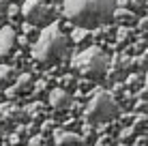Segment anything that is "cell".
Returning <instances> with one entry per match:
<instances>
[{"label":"cell","instance_id":"obj_1","mask_svg":"<svg viewBox=\"0 0 148 146\" xmlns=\"http://www.w3.org/2000/svg\"><path fill=\"white\" fill-rule=\"evenodd\" d=\"M116 11V0H64L62 13L77 28L105 26Z\"/></svg>","mask_w":148,"mask_h":146},{"label":"cell","instance_id":"obj_2","mask_svg":"<svg viewBox=\"0 0 148 146\" xmlns=\"http://www.w3.org/2000/svg\"><path fill=\"white\" fill-rule=\"evenodd\" d=\"M69 43H71V39L62 32L60 24L52 22L39 32V39L34 41L32 47H30V52H32V58L37 60V62L54 64L69 52Z\"/></svg>","mask_w":148,"mask_h":146},{"label":"cell","instance_id":"obj_3","mask_svg":"<svg viewBox=\"0 0 148 146\" xmlns=\"http://www.w3.org/2000/svg\"><path fill=\"white\" fill-rule=\"evenodd\" d=\"M71 67L77 71L84 80H90V82H101V80L108 75L110 71V56L97 45H90V47L82 49L77 56L73 58Z\"/></svg>","mask_w":148,"mask_h":146},{"label":"cell","instance_id":"obj_4","mask_svg":"<svg viewBox=\"0 0 148 146\" xmlns=\"http://www.w3.org/2000/svg\"><path fill=\"white\" fill-rule=\"evenodd\" d=\"M118 112L120 108L114 95L108 90H97L84 110V118L88 125H105L118 116Z\"/></svg>","mask_w":148,"mask_h":146},{"label":"cell","instance_id":"obj_5","mask_svg":"<svg viewBox=\"0 0 148 146\" xmlns=\"http://www.w3.org/2000/svg\"><path fill=\"white\" fill-rule=\"evenodd\" d=\"M19 13L34 28L52 24V17H54V9L49 4H45V0H24V4L19 7Z\"/></svg>","mask_w":148,"mask_h":146},{"label":"cell","instance_id":"obj_6","mask_svg":"<svg viewBox=\"0 0 148 146\" xmlns=\"http://www.w3.org/2000/svg\"><path fill=\"white\" fill-rule=\"evenodd\" d=\"M17 47V32L13 26H2L0 28V58L11 56Z\"/></svg>","mask_w":148,"mask_h":146},{"label":"cell","instance_id":"obj_7","mask_svg":"<svg viewBox=\"0 0 148 146\" xmlns=\"http://www.w3.org/2000/svg\"><path fill=\"white\" fill-rule=\"evenodd\" d=\"M49 105L56 112H64V110H69L73 105V95L67 88H54V90H49Z\"/></svg>","mask_w":148,"mask_h":146},{"label":"cell","instance_id":"obj_8","mask_svg":"<svg viewBox=\"0 0 148 146\" xmlns=\"http://www.w3.org/2000/svg\"><path fill=\"white\" fill-rule=\"evenodd\" d=\"M32 75L30 73H19L17 77H15V82H13V86L9 88V95H26L32 90Z\"/></svg>","mask_w":148,"mask_h":146},{"label":"cell","instance_id":"obj_9","mask_svg":"<svg viewBox=\"0 0 148 146\" xmlns=\"http://www.w3.org/2000/svg\"><path fill=\"white\" fill-rule=\"evenodd\" d=\"M54 142H56V146H84L82 144V135L75 131H56Z\"/></svg>","mask_w":148,"mask_h":146},{"label":"cell","instance_id":"obj_10","mask_svg":"<svg viewBox=\"0 0 148 146\" xmlns=\"http://www.w3.org/2000/svg\"><path fill=\"white\" fill-rule=\"evenodd\" d=\"M17 77V71L11 64H0V86H9V84L15 82Z\"/></svg>","mask_w":148,"mask_h":146},{"label":"cell","instance_id":"obj_11","mask_svg":"<svg viewBox=\"0 0 148 146\" xmlns=\"http://www.w3.org/2000/svg\"><path fill=\"white\" fill-rule=\"evenodd\" d=\"M112 19H118V22L129 24V22H135V13H133V11H129V9H125V7H116L114 17H112Z\"/></svg>","mask_w":148,"mask_h":146},{"label":"cell","instance_id":"obj_12","mask_svg":"<svg viewBox=\"0 0 148 146\" xmlns=\"http://www.w3.org/2000/svg\"><path fill=\"white\" fill-rule=\"evenodd\" d=\"M86 37H88V30H86V28H77V26H75L73 32H71V41H73V43H82Z\"/></svg>","mask_w":148,"mask_h":146},{"label":"cell","instance_id":"obj_13","mask_svg":"<svg viewBox=\"0 0 148 146\" xmlns=\"http://www.w3.org/2000/svg\"><path fill=\"white\" fill-rule=\"evenodd\" d=\"M129 39H131V28H127V26L118 28V34H116V41H118V43H127Z\"/></svg>","mask_w":148,"mask_h":146},{"label":"cell","instance_id":"obj_14","mask_svg":"<svg viewBox=\"0 0 148 146\" xmlns=\"http://www.w3.org/2000/svg\"><path fill=\"white\" fill-rule=\"evenodd\" d=\"M131 7L137 11H146L148 9V0H131Z\"/></svg>","mask_w":148,"mask_h":146},{"label":"cell","instance_id":"obj_15","mask_svg":"<svg viewBox=\"0 0 148 146\" xmlns=\"http://www.w3.org/2000/svg\"><path fill=\"white\" fill-rule=\"evenodd\" d=\"M140 80H142L140 75H131V77L127 80V84H129V88H135V86H137V82H140Z\"/></svg>","mask_w":148,"mask_h":146},{"label":"cell","instance_id":"obj_16","mask_svg":"<svg viewBox=\"0 0 148 146\" xmlns=\"http://www.w3.org/2000/svg\"><path fill=\"white\" fill-rule=\"evenodd\" d=\"M7 13H9V17H13V15L19 13V7H17V4H9V7H7Z\"/></svg>","mask_w":148,"mask_h":146},{"label":"cell","instance_id":"obj_17","mask_svg":"<svg viewBox=\"0 0 148 146\" xmlns=\"http://www.w3.org/2000/svg\"><path fill=\"white\" fill-rule=\"evenodd\" d=\"M7 7H9L7 0H0V17H2V13H4V11H7Z\"/></svg>","mask_w":148,"mask_h":146},{"label":"cell","instance_id":"obj_18","mask_svg":"<svg viewBox=\"0 0 148 146\" xmlns=\"http://www.w3.org/2000/svg\"><path fill=\"white\" fill-rule=\"evenodd\" d=\"M97 146H110V144H108V140H99V142H97Z\"/></svg>","mask_w":148,"mask_h":146},{"label":"cell","instance_id":"obj_19","mask_svg":"<svg viewBox=\"0 0 148 146\" xmlns=\"http://www.w3.org/2000/svg\"><path fill=\"white\" fill-rule=\"evenodd\" d=\"M144 84H146V88H148V67H146V75H144Z\"/></svg>","mask_w":148,"mask_h":146}]
</instances>
